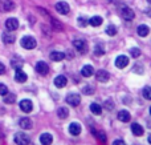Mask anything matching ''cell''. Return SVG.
<instances>
[{"instance_id": "6da1fadb", "label": "cell", "mask_w": 151, "mask_h": 145, "mask_svg": "<svg viewBox=\"0 0 151 145\" xmlns=\"http://www.w3.org/2000/svg\"><path fill=\"white\" fill-rule=\"evenodd\" d=\"M36 40L32 36H24L21 39V47L25 48V49H33V48H36Z\"/></svg>"}, {"instance_id": "7a4b0ae2", "label": "cell", "mask_w": 151, "mask_h": 145, "mask_svg": "<svg viewBox=\"0 0 151 145\" xmlns=\"http://www.w3.org/2000/svg\"><path fill=\"white\" fill-rule=\"evenodd\" d=\"M15 143L17 145H28L31 143V138H29L28 135L20 132V133H16L15 135Z\"/></svg>"}, {"instance_id": "3957f363", "label": "cell", "mask_w": 151, "mask_h": 145, "mask_svg": "<svg viewBox=\"0 0 151 145\" xmlns=\"http://www.w3.org/2000/svg\"><path fill=\"white\" fill-rule=\"evenodd\" d=\"M56 11H57L58 13H61V15H68L69 11H70V7H69V4L65 1H58L57 4H56Z\"/></svg>"}, {"instance_id": "277c9868", "label": "cell", "mask_w": 151, "mask_h": 145, "mask_svg": "<svg viewBox=\"0 0 151 145\" xmlns=\"http://www.w3.org/2000/svg\"><path fill=\"white\" fill-rule=\"evenodd\" d=\"M73 45H74V48H76V49H77L80 53H86V51H88V44H86L85 40H81V39L74 40V41H73Z\"/></svg>"}, {"instance_id": "5b68a950", "label": "cell", "mask_w": 151, "mask_h": 145, "mask_svg": "<svg viewBox=\"0 0 151 145\" xmlns=\"http://www.w3.org/2000/svg\"><path fill=\"white\" fill-rule=\"evenodd\" d=\"M66 103L72 107H77L78 104L81 103V97L77 95V93H70V95L66 96Z\"/></svg>"}, {"instance_id": "8992f818", "label": "cell", "mask_w": 151, "mask_h": 145, "mask_svg": "<svg viewBox=\"0 0 151 145\" xmlns=\"http://www.w3.org/2000/svg\"><path fill=\"white\" fill-rule=\"evenodd\" d=\"M96 77H97V80H98V81L107 83V81H109V79H110V75H109V72L105 71V69H99V71L96 73Z\"/></svg>"}, {"instance_id": "52a82bcc", "label": "cell", "mask_w": 151, "mask_h": 145, "mask_svg": "<svg viewBox=\"0 0 151 145\" xmlns=\"http://www.w3.org/2000/svg\"><path fill=\"white\" fill-rule=\"evenodd\" d=\"M20 109L23 112H25V113H29V112H32V109H33V104H32L31 100H21L20 101Z\"/></svg>"}, {"instance_id": "ba28073f", "label": "cell", "mask_w": 151, "mask_h": 145, "mask_svg": "<svg viewBox=\"0 0 151 145\" xmlns=\"http://www.w3.org/2000/svg\"><path fill=\"white\" fill-rule=\"evenodd\" d=\"M36 71H37V73L44 76V75H47L48 72H49V67H48V64L44 63V61H39V63L36 64Z\"/></svg>"}, {"instance_id": "9c48e42d", "label": "cell", "mask_w": 151, "mask_h": 145, "mask_svg": "<svg viewBox=\"0 0 151 145\" xmlns=\"http://www.w3.org/2000/svg\"><path fill=\"white\" fill-rule=\"evenodd\" d=\"M115 65L118 67V68H125V67L129 65V57L125 55H121L117 57V60H115Z\"/></svg>"}, {"instance_id": "30bf717a", "label": "cell", "mask_w": 151, "mask_h": 145, "mask_svg": "<svg viewBox=\"0 0 151 145\" xmlns=\"http://www.w3.org/2000/svg\"><path fill=\"white\" fill-rule=\"evenodd\" d=\"M121 15H122V17L125 19V20H133L134 19V12H133V9L131 8H129V7H123L122 8V11H121Z\"/></svg>"}, {"instance_id": "8fae6325", "label": "cell", "mask_w": 151, "mask_h": 145, "mask_svg": "<svg viewBox=\"0 0 151 145\" xmlns=\"http://www.w3.org/2000/svg\"><path fill=\"white\" fill-rule=\"evenodd\" d=\"M5 27H7V29H9V31H16V29L19 28L17 19H15V17L8 19V20L5 21Z\"/></svg>"}, {"instance_id": "7c38bea8", "label": "cell", "mask_w": 151, "mask_h": 145, "mask_svg": "<svg viewBox=\"0 0 151 145\" xmlns=\"http://www.w3.org/2000/svg\"><path fill=\"white\" fill-rule=\"evenodd\" d=\"M66 83H68V79H66L65 76H63V75H61V76H57L55 79V85L57 88H64L66 85Z\"/></svg>"}, {"instance_id": "4fadbf2b", "label": "cell", "mask_w": 151, "mask_h": 145, "mask_svg": "<svg viewBox=\"0 0 151 145\" xmlns=\"http://www.w3.org/2000/svg\"><path fill=\"white\" fill-rule=\"evenodd\" d=\"M53 141V137L52 135H49V133H42L41 136H40V143L42 145H50Z\"/></svg>"}, {"instance_id": "5bb4252c", "label": "cell", "mask_w": 151, "mask_h": 145, "mask_svg": "<svg viewBox=\"0 0 151 145\" xmlns=\"http://www.w3.org/2000/svg\"><path fill=\"white\" fill-rule=\"evenodd\" d=\"M131 132H133L135 136H138V137H139V136H143L145 130H143V128H142L139 124L134 123V124H131Z\"/></svg>"}, {"instance_id": "9a60e30c", "label": "cell", "mask_w": 151, "mask_h": 145, "mask_svg": "<svg viewBox=\"0 0 151 145\" xmlns=\"http://www.w3.org/2000/svg\"><path fill=\"white\" fill-rule=\"evenodd\" d=\"M69 132L73 136H78L81 133V125L77 124V123H72V124L69 125Z\"/></svg>"}, {"instance_id": "2e32d148", "label": "cell", "mask_w": 151, "mask_h": 145, "mask_svg": "<svg viewBox=\"0 0 151 145\" xmlns=\"http://www.w3.org/2000/svg\"><path fill=\"white\" fill-rule=\"evenodd\" d=\"M19 125H20V128H23V129H31L33 124H32L31 119H28V117H24V119H21L20 121H19Z\"/></svg>"}, {"instance_id": "e0dca14e", "label": "cell", "mask_w": 151, "mask_h": 145, "mask_svg": "<svg viewBox=\"0 0 151 145\" xmlns=\"http://www.w3.org/2000/svg\"><path fill=\"white\" fill-rule=\"evenodd\" d=\"M118 119H119V121H122V123H129L131 119V116H130V113H129V111H119Z\"/></svg>"}, {"instance_id": "ac0fdd59", "label": "cell", "mask_w": 151, "mask_h": 145, "mask_svg": "<svg viewBox=\"0 0 151 145\" xmlns=\"http://www.w3.org/2000/svg\"><path fill=\"white\" fill-rule=\"evenodd\" d=\"M27 79H28V77H27V75L24 73V72L21 71V69H17V71H16L15 80H16L17 83H25V81H27Z\"/></svg>"}, {"instance_id": "d6986e66", "label": "cell", "mask_w": 151, "mask_h": 145, "mask_svg": "<svg viewBox=\"0 0 151 145\" xmlns=\"http://www.w3.org/2000/svg\"><path fill=\"white\" fill-rule=\"evenodd\" d=\"M93 73H94V68L91 65H85L81 69V75H82L83 77H90Z\"/></svg>"}, {"instance_id": "ffe728a7", "label": "cell", "mask_w": 151, "mask_h": 145, "mask_svg": "<svg viewBox=\"0 0 151 145\" xmlns=\"http://www.w3.org/2000/svg\"><path fill=\"white\" fill-rule=\"evenodd\" d=\"M3 9L4 11H12L13 8H15V3L12 1V0H3V4H1Z\"/></svg>"}, {"instance_id": "44dd1931", "label": "cell", "mask_w": 151, "mask_h": 145, "mask_svg": "<svg viewBox=\"0 0 151 145\" xmlns=\"http://www.w3.org/2000/svg\"><path fill=\"white\" fill-rule=\"evenodd\" d=\"M137 32H138V35H139V36L145 37V36H147V35H149L150 29H149V27H147V25H145V24H142V25H139V27H138V29H137Z\"/></svg>"}, {"instance_id": "7402d4cb", "label": "cell", "mask_w": 151, "mask_h": 145, "mask_svg": "<svg viewBox=\"0 0 151 145\" xmlns=\"http://www.w3.org/2000/svg\"><path fill=\"white\" fill-rule=\"evenodd\" d=\"M50 59H52L53 61H61L65 59V53L63 52H52L50 53Z\"/></svg>"}, {"instance_id": "603a6c76", "label": "cell", "mask_w": 151, "mask_h": 145, "mask_svg": "<svg viewBox=\"0 0 151 145\" xmlns=\"http://www.w3.org/2000/svg\"><path fill=\"white\" fill-rule=\"evenodd\" d=\"M90 111H91V113L93 115H97V116H98V115L102 113V107L99 105V104H97V103H93L90 105Z\"/></svg>"}, {"instance_id": "cb8c5ba5", "label": "cell", "mask_w": 151, "mask_h": 145, "mask_svg": "<svg viewBox=\"0 0 151 145\" xmlns=\"http://www.w3.org/2000/svg\"><path fill=\"white\" fill-rule=\"evenodd\" d=\"M102 17L101 16H93V17L90 19V20H89V24H90V25H93V27H98V25H101L102 24Z\"/></svg>"}, {"instance_id": "d4e9b609", "label": "cell", "mask_w": 151, "mask_h": 145, "mask_svg": "<svg viewBox=\"0 0 151 145\" xmlns=\"http://www.w3.org/2000/svg\"><path fill=\"white\" fill-rule=\"evenodd\" d=\"M3 41H4L5 44H12V43L15 41V36L5 32V33H3Z\"/></svg>"}, {"instance_id": "484cf974", "label": "cell", "mask_w": 151, "mask_h": 145, "mask_svg": "<svg viewBox=\"0 0 151 145\" xmlns=\"http://www.w3.org/2000/svg\"><path fill=\"white\" fill-rule=\"evenodd\" d=\"M57 116L63 120L66 119V117L69 116V111L66 108H64V107H61V108H58V111H57Z\"/></svg>"}, {"instance_id": "4316f807", "label": "cell", "mask_w": 151, "mask_h": 145, "mask_svg": "<svg viewBox=\"0 0 151 145\" xmlns=\"http://www.w3.org/2000/svg\"><path fill=\"white\" fill-rule=\"evenodd\" d=\"M12 67L17 71V69H21V67H23V60H20V59H12Z\"/></svg>"}, {"instance_id": "83f0119b", "label": "cell", "mask_w": 151, "mask_h": 145, "mask_svg": "<svg viewBox=\"0 0 151 145\" xmlns=\"http://www.w3.org/2000/svg\"><path fill=\"white\" fill-rule=\"evenodd\" d=\"M106 33L109 35V36H115V35H117V28H115V25H109L107 27Z\"/></svg>"}, {"instance_id": "f1b7e54d", "label": "cell", "mask_w": 151, "mask_h": 145, "mask_svg": "<svg viewBox=\"0 0 151 145\" xmlns=\"http://www.w3.org/2000/svg\"><path fill=\"white\" fill-rule=\"evenodd\" d=\"M143 97L146 99V100H151V87L143 88Z\"/></svg>"}, {"instance_id": "f546056e", "label": "cell", "mask_w": 151, "mask_h": 145, "mask_svg": "<svg viewBox=\"0 0 151 145\" xmlns=\"http://www.w3.org/2000/svg\"><path fill=\"white\" fill-rule=\"evenodd\" d=\"M15 95H5V97H4V103L5 104H12V103H15Z\"/></svg>"}, {"instance_id": "4dcf8cb0", "label": "cell", "mask_w": 151, "mask_h": 145, "mask_svg": "<svg viewBox=\"0 0 151 145\" xmlns=\"http://www.w3.org/2000/svg\"><path fill=\"white\" fill-rule=\"evenodd\" d=\"M104 107L107 109V111H113L115 105H114V103H113V100H106L104 104Z\"/></svg>"}, {"instance_id": "1f68e13d", "label": "cell", "mask_w": 151, "mask_h": 145, "mask_svg": "<svg viewBox=\"0 0 151 145\" xmlns=\"http://www.w3.org/2000/svg\"><path fill=\"white\" fill-rule=\"evenodd\" d=\"M82 93H83V95H93V93H94V89H93L91 87H89V85H86V87H83Z\"/></svg>"}, {"instance_id": "d6a6232c", "label": "cell", "mask_w": 151, "mask_h": 145, "mask_svg": "<svg viewBox=\"0 0 151 145\" xmlns=\"http://www.w3.org/2000/svg\"><path fill=\"white\" fill-rule=\"evenodd\" d=\"M52 24H53V28L58 29V31H63V25H61L60 21H57V20H55V19H52Z\"/></svg>"}, {"instance_id": "836d02e7", "label": "cell", "mask_w": 151, "mask_h": 145, "mask_svg": "<svg viewBox=\"0 0 151 145\" xmlns=\"http://www.w3.org/2000/svg\"><path fill=\"white\" fill-rule=\"evenodd\" d=\"M130 52H131V57H139L141 56V51L138 48H133Z\"/></svg>"}, {"instance_id": "e575fe53", "label": "cell", "mask_w": 151, "mask_h": 145, "mask_svg": "<svg viewBox=\"0 0 151 145\" xmlns=\"http://www.w3.org/2000/svg\"><path fill=\"white\" fill-rule=\"evenodd\" d=\"M78 24L80 27H86L89 24V20H86L85 17H78Z\"/></svg>"}, {"instance_id": "d590c367", "label": "cell", "mask_w": 151, "mask_h": 145, "mask_svg": "<svg viewBox=\"0 0 151 145\" xmlns=\"http://www.w3.org/2000/svg\"><path fill=\"white\" fill-rule=\"evenodd\" d=\"M7 93H8V88H7V85L0 84V95H1V96H5Z\"/></svg>"}, {"instance_id": "8d00e7d4", "label": "cell", "mask_w": 151, "mask_h": 145, "mask_svg": "<svg viewBox=\"0 0 151 145\" xmlns=\"http://www.w3.org/2000/svg\"><path fill=\"white\" fill-rule=\"evenodd\" d=\"M94 53H96L97 56H98V55H104V49H102V48H99V45H96V51H94Z\"/></svg>"}, {"instance_id": "74e56055", "label": "cell", "mask_w": 151, "mask_h": 145, "mask_svg": "<svg viewBox=\"0 0 151 145\" xmlns=\"http://www.w3.org/2000/svg\"><path fill=\"white\" fill-rule=\"evenodd\" d=\"M4 72H5V67H4V64L0 63V75H3Z\"/></svg>"}, {"instance_id": "f35d334b", "label": "cell", "mask_w": 151, "mask_h": 145, "mask_svg": "<svg viewBox=\"0 0 151 145\" xmlns=\"http://www.w3.org/2000/svg\"><path fill=\"white\" fill-rule=\"evenodd\" d=\"M113 145H126V144L123 143L122 140H115L114 143H113Z\"/></svg>"}, {"instance_id": "ab89813d", "label": "cell", "mask_w": 151, "mask_h": 145, "mask_svg": "<svg viewBox=\"0 0 151 145\" xmlns=\"http://www.w3.org/2000/svg\"><path fill=\"white\" fill-rule=\"evenodd\" d=\"M147 127H149V128H151V121H149V123H147Z\"/></svg>"}, {"instance_id": "60d3db41", "label": "cell", "mask_w": 151, "mask_h": 145, "mask_svg": "<svg viewBox=\"0 0 151 145\" xmlns=\"http://www.w3.org/2000/svg\"><path fill=\"white\" fill-rule=\"evenodd\" d=\"M149 143H150V144H151V135H150V136H149Z\"/></svg>"}, {"instance_id": "b9f144b4", "label": "cell", "mask_w": 151, "mask_h": 145, "mask_svg": "<svg viewBox=\"0 0 151 145\" xmlns=\"http://www.w3.org/2000/svg\"><path fill=\"white\" fill-rule=\"evenodd\" d=\"M147 1H149V3H150V4H151V0H147Z\"/></svg>"}, {"instance_id": "7bdbcfd3", "label": "cell", "mask_w": 151, "mask_h": 145, "mask_svg": "<svg viewBox=\"0 0 151 145\" xmlns=\"http://www.w3.org/2000/svg\"><path fill=\"white\" fill-rule=\"evenodd\" d=\"M150 113H151V107H150Z\"/></svg>"}]
</instances>
